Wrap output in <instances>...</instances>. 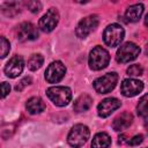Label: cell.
I'll return each instance as SVG.
<instances>
[{
    "label": "cell",
    "mask_w": 148,
    "mask_h": 148,
    "mask_svg": "<svg viewBox=\"0 0 148 148\" xmlns=\"http://www.w3.org/2000/svg\"><path fill=\"white\" fill-rule=\"evenodd\" d=\"M89 134H90L89 128L86 125L77 124L72 127V130L68 134L67 141H68L69 146H72L73 148H81L89 139Z\"/></svg>",
    "instance_id": "6da1fadb"
},
{
    "label": "cell",
    "mask_w": 148,
    "mask_h": 148,
    "mask_svg": "<svg viewBox=\"0 0 148 148\" xmlns=\"http://www.w3.org/2000/svg\"><path fill=\"white\" fill-rule=\"evenodd\" d=\"M47 97L53 102L54 105L58 106H65L71 102L72 98V91L68 87H61V86H56L51 87L46 90Z\"/></svg>",
    "instance_id": "7a4b0ae2"
},
{
    "label": "cell",
    "mask_w": 148,
    "mask_h": 148,
    "mask_svg": "<svg viewBox=\"0 0 148 148\" xmlns=\"http://www.w3.org/2000/svg\"><path fill=\"white\" fill-rule=\"evenodd\" d=\"M124 35H125L124 28L117 23H112L105 28L103 32V39L108 46L116 47L123 42Z\"/></svg>",
    "instance_id": "3957f363"
},
{
    "label": "cell",
    "mask_w": 148,
    "mask_h": 148,
    "mask_svg": "<svg viewBox=\"0 0 148 148\" xmlns=\"http://www.w3.org/2000/svg\"><path fill=\"white\" fill-rule=\"evenodd\" d=\"M110 61L109 52L102 46H96L90 51L89 54V66L94 71H99L105 68Z\"/></svg>",
    "instance_id": "277c9868"
},
{
    "label": "cell",
    "mask_w": 148,
    "mask_h": 148,
    "mask_svg": "<svg viewBox=\"0 0 148 148\" xmlns=\"http://www.w3.org/2000/svg\"><path fill=\"white\" fill-rule=\"evenodd\" d=\"M118 81V74L114 72L106 73L94 81V88L98 94H106L114 89Z\"/></svg>",
    "instance_id": "5b68a950"
},
{
    "label": "cell",
    "mask_w": 148,
    "mask_h": 148,
    "mask_svg": "<svg viewBox=\"0 0 148 148\" xmlns=\"http://www.w3.org/2000/svg\"><path fill=\"white\" fill-rule=\"evenodd\" d=\"M139 53H140V47L132 42H127L118 49L116 59L120 64H126L134 60L139 56Z\"/></svg>",
    "instance_id": "8992f818"
},
{
    "label": "cell",
    "mask_w": 148,
    "mask_h": 148,
    "mask_svg": "<svg viewBox=\"0 0 148 148\" xmlns=\"http://www.w3.org/2000/svg\"><path fill=\"white\" fill-rule=\"evenodd\" d=\"M99 23V18L97 15H89L82 18L75 30V34L79 38H86L91 31H94Z\"/></svg>",
    "instance_id": "52a82bcc"
},
{
    "label": "cell",
    "mask_w": 148,
    "mask_h": 148,
    "mask_svg": "<svg viewBox=\"0 0 148 148\" xmlns=\"http://www.w3.org/2000/svg\"><path fill=\"white\" fill-rule=\"evenodd\" d=\"M66 73V67L61 61H53L45 71V79L49 83H58L62 80Z\"/></svg>",
    "instance_id": "ba28073f"
},
{
    "label": "cell",
    "mask_w": 148,
    "mask_h": 148,
    "mask_svg": "<svg viewBox=\"0 0 148 148\" xmlns=\"http://www.w3.org/2000/svg\"><path fill=\"white\" fill-rule=\"evenodd\" d=\"M58 21H59V13H58V10L56 8H50L46 12V14H44L42 16V18L39 20L38 27L40 28L42 31L50 32V31H52L57 27Z\"/></svg>",
    "instance_id": "9c48e42d"
},
{
    "label": "cell",
    "mask_w": 148,
    "mask_h": 148,
    "mask_svg": "<svg viewBox=\"0 0 148 148\" xmlns=\"http://www.w3.org/2000/svg\"><path fill=\"white\" fill-rule=\"evenodd\" d=\"M38 37L37 28L30 22H23L16 28V38L20 42L34 40Z\"/></svg>",
    "instance_id": "30bf717a"
},
{
    "label": "cell",
    "mask_w": 148,
    "mask_h": 148,
    "mask_svg": "<svg viewBox=\"0 0 148 148\" xmlns=\"http://www.w3.org/2000/svg\"><path fill=\"white\" fill-rule=\"evenodd\" d=\"M142 89H143V83L135 79L124 80L121 83V87H120L121 94L126 97H133V96L138 95L139 92H141Z\"/></svg>",
    "instance_id": "8fae6325"
},
{
    "label": "cell",
    "mask_w": 148,
    "mask_h": 148,
    "mask_svg": "<svg viewBox=\"0 0 148 148\" xmlns=\"http://www.w3.org/2000/svg\"><path fill=\"white\" fill-rule=\"evenodd\" d=\"M119 106H120V101H118L117 98H114V97L105 98V99H103V101L98 104V106H97L98 116L102 117V118H106V117H109L114 110H117Z\"/></svg>",
    "instance_id": "7c38bea8"
},
{
    "label": "cell",
    "mask_w": 148,
    "mask_h": 148,
    "mask_svg": "<svg viewBox=\"0 0 148 148\" xmlns=\"http://www.w3.org/2000/svg\"><path fill=\"white\" fill-rule=\"evenodd\" d=\"M24 67V61L21 56H15L13 57L5 66V73L9 77H16L18 76Z\"/></svg>",
    "instance_id": "4fadbf2b"
},
{
    "label": "cell",
    "mask_w": 148,
    "mask_h": 148,
    "mask_svg": "<svg viewBox=\"0 0 148 148\" xmlns=\"http://www.w3.org/2000/svg\"><path fill=\"white\" fill-rule=\"evenodd\" d=\"M132 121H133L132 113H130V112H123L118 117L114 118V120L112 123V127H113L114 131L120 132V131H124L127 127H130V125L132 124Z\"/></svg>",
    "instance_id": "5bb4252c"
},
{
    "label": "cell",
    "mask_w": 148,
    "mask_h": 148,
    "mask_svg": "<svg viewBox=\"0 0 148 148\" xmlns=\"http://www.w3.org/2000/svg\"><path fill=\"white\" fill-rule=\"evenodd\" d=\"M91 104H92L91 97L87 94H82L75 99L73 109L75 112H83V111H87L91 106Z\"/></svg>",
    "instance_id": "9a60e30c"
},
{
    "label": "cell",
    "mask_w": 148,
    "mask_h": 148,
    "mask_svg": "<svg viewBox=\"0 0 148 148\" xmlns=\"http://www.w3.org/2000/svg\"><path fill=\"white\" fill-rule=\"evenodd\" d=\"M143 13V5L142 3H135L130 6L125 12V17L130 22H136L141 17Z\"/></svg>",
    "instance_id": "2e32d148"
},
{
    "label": "cell",
    "mask_w": 148,
    "mask_h": 148,
    "mask_svg": "<svg viewBox=\"0 0 148 148\" xmlns=\"http://www.w3.org/2000/svg\"><path fill=\"white\" fill-rule=\"evenodd\" d=\"M25 108L30 113L37 114V113H40L45 110V104L40 97H31L28 99Z\"/></svg>",
    "instance_id": "e0dca14e"
},
{
    "label": "cell",
    "mask_w": 148,
    "mask_h": 148,
    "mask_svg": "<svg viewBox=\"0 0 148 148\" xmlns=\"http://www.w3.org/2000/svg\"><path fill=\"white\" fill-rule=\"evenodd\" d=\"M111 145V138L109 136V134L101 132L97 133L91 142V148H108Z\"/></svg>",
    "instance_id": "ac0fdd59"
},
{
    "label": "cell",
    "mask_w": 148,
    "mask_h": 148,
    "mask_svg": "<svg viewBox=\"0 0 148 148\" xmlns=\"http://www.w3.org/2000/svg\"><path fill=\"white\" fill-rule=\"evenodd\" d=\"M20 6H21V3L15 2V1H13V2H5L1 6V10H2V13L6 16L13 17V16H15V15H17L20 13Z\"/></svg>",
    "instance_id": "d6986e66"
},
{
    "label": "cell",
    "mask_w": 148,
    "mask_h": 148,
    "mask_svg": "<svg viewBox=\"0 0 148 148\" xmlns=\"http://www.w3.org/2000/svg\"><path fill=\"white\" fill-rule=\"evenodd\" d=\"M136 111H138V114L140 117H148V94L143 95L139 99Z\"/></svg>",
    "instance_id": "ffe728a7"
},
{
    "label": "cell",
    "mask_w": 148,
    "mask_h": 148,
    "mask_svg": "<svg viewBox=\"0 0 148 148\" xmlns=\"http://www.w3.org/2000/svg\"><path fill=\"white\" fill-rule=\"evenodd\" d=\"M44 62V58L42 54H32L28 60V67L30 71H37Z\"/></svg>",
    "instance_id": "44dd1931"
},
{
    "label": "cell",
    "mask_w": 148,
    "mask_h": 148,
    "mask_svg": "<svg viewBox=\"0 0 148 148\" xmlns=\"http://www.w3.org/2000/svg\"><path fill=\"white\" fill-rule=\"evenodd\" d=\"M127 74L130 76H140V75H142V67L140 65H138V64L131 65L127 68Z\"/></svg>",
    "instance_id": "7402d4cb"
},
{
    "label": "cell",
    "mask_w": 148,
    "mask_h": 148,
    "mask_svg": "<svg viewBox=\"0 0 148 148\" xmlns=\"http://www.w3.org/2000/svg\"><path fill=\"white\" fill-rule=\"evenodd\" d=\"M25 6L32 13H38L42 9V3L39 1H28V2H25Z\"/></svg>",
    "instance_id": "603a6c76"
},
{
    "label": "cell",
    "mask_w": 148,
    "mask_h": 148,
    "mask_svg": "<svg viewBox=\"0 0 148 148\" xmlns=\"http://www.w3.org/2000/svg\"><path fill=\"white\" fill-rule=\"evenodd\" d=\"M9 50H10L9 42L5 37H1V58H5L7 56V53L9 52Z\"/></svg>",
    "instance_id": "cb8c5ba5"
},
{
    "label": "cell",
    "mask_w": 148,
    "mask_h": 148,
    "mask_svg": "<svg viewBox=\"0 0 148 148\" xmlns=\"http://www.w3.org/2000/svg\"><path fill=\"white\" fill-rule=\"evenodd\" d=\"M30 83H31V77H30V76H25V77H23V79L16 84L15 90H16V91H22L23 88L27 87V86L30 84Z\"/></svg>",
    "instance_id": "d4e9b609"
},
{
    "label": "cell",
    "mask_w": 148,
    "mask_h": 148,
    "mask_svg": "<svg viewBox=\"0 0 148 148\" xmlns=\"http://www.w3.org/2000/svg\"><path fill=\"white\" fill-rule=\"evenodd\" d=\"M142 140H143V136L141 134H139V135H135L132 139H130V141H128L127 145H130V146H138L139 143L142 142Z\"/></svg>",
    "instance_id": "484cf974"
},
{
    "label": "cell",
    "mask_w": 148,
    "mask_h": 148,
    "mask_svg": "<svg viewBox=\"0 0 148 148\" xmlns=\"http://www.w3.org/2000/svg\"><path fill=\"white\" fill-rule=\"evenodd\" d=\"M1 88H2V97H6V96L8 95V92L10 91V86H9V83L2 82Z\"/></svg>",
    "instance_id": "4316f807"
},
{
    "label": "cell",
    "mask_w": 148,
    "mask_h": 148,
    "mask_svg": "<svg viewBox=\"0 0 148 148\" xmlns=\"http://www.w3.org/2000/svg\"><path fill=\"white\" fill-rule=\"evenodd\" d=\"M119 140H118V143L119 145H124V143H128V141L130 140H127V136L125 135V134H123V135H120L119 138H118Z\"/></svg>",
    "instance_id": "83f0119b"
},
{
    "label": "cell",
    "mask_w": 148,
    "mask_h": 148,
    "mask_svg": "<svg viewBox=\"0 0 148 148\" xmlns=\"http://www.w3.org/2000/svg\"><path fill=\"white\" fill-rule=\"evenodd\" d=\"M145 24L148 27V14L146 15V18H145Z\"/></svg>",
    "instance_id": "f1b7e54d"
},
{
    "label": "cell",
    "mask_w": 148,
    "mask_h": 148,
    "mask_svg": "<svg viewBox=\"0 0 148 148\" xmlns=\"http://www.w3.org/2000/svg\"><path fill=\"white\" fill-rule=\"evenodd\" d=\"M146 52H147V54H148V45H147V49H146Z\"/></svg>",
    "instance_id": "f546056e"
}]
</instances>
